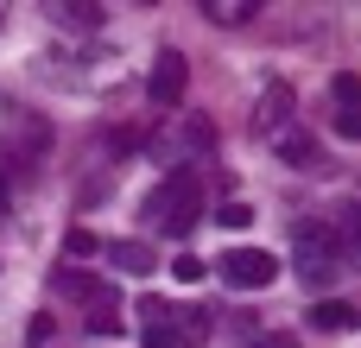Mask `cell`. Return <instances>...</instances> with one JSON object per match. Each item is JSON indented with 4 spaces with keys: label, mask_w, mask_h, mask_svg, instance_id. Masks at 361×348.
Returning <instances> with one entry per match:
<instances>
[{
    "label": "cell",
    "mask_w": 361,
    "mask_h": 348,
    "mask_svg": "<svg viewBox=\"0 0 361 348\" xmlns=\"http://www.w3.org/2000/svg\"><path fill=\"white\" fill-rule=\"evenodd\" d=\"M51 292H63V298H102V285L89 273H51Z\"/></svg>",
    "instance_id": "cell-13"
},
{
    "label": "cell",
    "mask_w": 361,
    "mask_h": 348,
    "mask_svg": "<svg viewBox=\"0 0 361 348\" xmlns=\"http://www.w3.org/2000/svg\"><path fill=\"white\" fill-rule=\"evenodd\" d=\"M121 323H127V317H121L114 292H102V298H95V311H89V336H108V342H114V336H121Z\"/></svg>",
    "instance_id": "cell-11"
},
{
    "label": "cell",
    "mask_w": 361,
    "mask_h": 348,
    "mask_svg": "<svg viewBox=\"0 0 361 348\" xmlns=\"http://www.w3.org/2000/svg\"><path fill=\"white\" fill-rule=\"evenodd\" d=\"M273 152H279L292 171H317V165H324V146H317V133H298V127H286V133L273 139Z\"/></svg>",
    "instance_id": "cell-6"
},
{
    "label": "cell",
    "mask_w": 361,
    "mask_h": 348,
    "mask_svg": "<svg viewBox=\"0 0 361 348\" xmlns=\"http://www.w3.org/2000/svg\"><path fill=\"white\" fill-rule=\"evenodd\" d=\"M171 273H178L184 285H197V279H203V260H197V254H178V260H171Z\"/></svg>",
    "instance_id": "cell-17"
},
{
    "label": "cell",
    "mask_w": 361,
    "mask_h": 348,
    "mask_svg": "<svg viewBox=\"0 0 361 348\" xmlns=\"http://www.w3.org/2000/svg\"><path fill=\"white\" fill-rule=\"evenodd\" d=\"M51 330H57V323H51V317H44V311H38V317H32V323H25V342H51Z\"/></svg>",
    "instance_id": "cell-19"
},
{
    "label": "cell",
    "mask_w": 361,
    "mask_h": 348,
    "mask_svg": "<svg viewBox=\"0 0 361 348\" xmlns=\"http://www.w3.org/2000/svg\"><path fill=\"white\" fill-rule=\"evenodd\" d=\"M209 330H216L209 311H197V304H171V336H178V342H203Z\"/></svg>",
    "instance_id": "cell-10"
},
{
    "label": "cell",
    "mask_w": 361,
    "mask_h": 348,
    "mask_svg": "<svg viewBox=\"0 0 361 348\" xmlns=\"http://www.w3.org/2000/svg\"><path fill=\"white\" fill-rule=\"evenodd\" d=\"M51 19H57V25H70V32H95L108 13H102L95 0H57V6H51Z\"/></svg>",
    "instance_id": "cell-9"
},
{
    "label": "cell",
    "mask_w": 361,
    "mask_h": 348,
    "mask_svg": "<svg viewBox=\"0 0 361 348\" xmlns=\"http://www.w3.org/2000/svg\"><path fill=\"white\" fill-rule=\"evenodd\" d=\"M216 273H222L228 292H267L279 279V254H267V247H228V254H216Z\"/></svg>",
    "instance_id": "cell-3"
},
{
    "label": "cell",
    "mask_w": 361,
    "mask_h": 348,
    "mask_svg": "<svg viewBox=\"0 0 361 348\" xmlns=\"http://www.w3.org/2000/svg\"><path fill=\"white\" fill-rule=\"evenodd\" d=\"M305 323H311V330H330V336H349L361 317H355V304H343V298H317V304L305 311Z\"/></svg>",
    "instance_id": "cell-8"
},
{
    "label": "cell",
    "mask_w": 361,
    "mask_h": 348,
    "mask_svg": "<svg viewBox=\"0 0 361 348\" xmlns=\"http://www.w3.org/2000/svg\"><path fill=\"white\" fill-rule=\"evenodd\" d=\"M0 32H6V13H0Z\"/></svg>",
    "instance_id": "cell-20"
},
{
    "label": "cell",
    "mask_w": 361,
    "mask_h": 348,
    "mask_svg": "<svg viewBox=\"0 0 361 348\" xmlns=\"http://www.w3.org/2000/svg\"><path fill=\"white\" fill-rule=\"evenodd\" d=\"M140 342H146V348H178V336H171V323H146Z\"/></svg>",
    "instance_id": "cell-18"
},
{
    "label": "cell",
    "mask_w": 361,
    "mask_h": 348,
    "mask_svg": "<svg viewBox=\"0 0 361 348\" xmlns=\"http://www.w3.org/2000/svg\"><path fill=\"white\" fill-rule=\"evenodd\" d=\"M349 235H336L330 222H298V235H292V266H298V279H305V292H330L343 273H349Z\"/></svg>",
    "instance_id": "cell-1"
},
{
    "label": "cell",
    "mask_w": 361,
    "mask_h": 348,
    "mask_svg": "<svg viewBox=\"0 0 361 348\" xmlns=\"http://www.w3.org/2000/svg\"><path fill=\"white\" fill-rule=\"evenodd\" d=\"M140 216H146L159 235H190L197 216H203V178H197L190 165H178L165 184H152V197H146Z\"/></svg>",
    "instance_id": "cell-2"
},
{
    "label": "cell",
    "mask_w": 361,
    "mask_h": 348,
    "mask_svg": "<svg viewBox=\"0 0 361 348\" xmlns=\"http://www.w3.org/2000/svg\"><path fill=\"white\" fill-rule=\"evenodd\" d=\"M102 260H108L114 273H127V279H146V273L159 266L146 241H102Z\"/></svg>",
    "instance_id": "cell-7"
},
{
    "label": "cell",
    "mask_w": 361,
    "mask_h": 348,
    "mask_svg": "<svg viewBox=\"0 0 361 348\" xmlns=\"http://www.w3.org/2000/svg\"><path fill=\"white\" fill-rule=\"evenodd\" d=\"M203 13H209L216 25H247V19H254V0H209Z\"/></svg>",
    "instance_id": "cell-12"
},
{
    "label": "cell",
    "mask_w": 361,
    "mask_h": 348,
    "mask_svg": "<svg viewBox=\"0 0 361 348\" xmlns=\"http://www.w3.org/2000/svg\"><path fill=\"white\" fill-rule=\"evenodd\" d=\"M63 254H76V260H89V254H102V241H95L89 228H70V235H63Z\"/></svg>",
    "instance_id": "cell-16"
},
{
    "label": "cell",
    "mask_w": 361,
    "mask_h": 348,
    "mask_svg": "<svg viewBox=\"0 0 361 348\" xmlns=\"http://www.w3.org/2000/svg\"><path fill=\"white\" fill-rule=\"evenodd\" d=\"M292 82H267V95H260V114H254V127L267 133V139H279L286 127H292Z\"/></svg>",
    "instance_id": "cell-5"
},
{
    "label": "cell",
    "mask_w": 361,
    "mask_h": 348,
    "mask_svg": "<svg viewBox=\"0 0 361 348\" xmlns=\"http://www.w3.org/2000/svg\"><path fill=\"white\" fill-rule=\"evenodd\" d=\"M184 82H190L184 51H159V63H152V76H146L152 101H159V108H178V101H184Z\"/></svg>",
    "instance_id": "cell-4"
},
{
    "label": "cell",
    "mask_w": 361,
    "mask_h": 348,
    "mask_svg": "<svg viewBox=\"0 0 361 348\" xmlns=\"http://www.w3.org/2000/svg\"><path fill=\"white\" fill-rule=\"evenodd\" d=\"M330 95H336V114H355V101H361V76H349V70H343V76L330 82Z\"/></svg>",
    "instance_id": "cell-14"
},
{
    "label": "cell",
    "mask_w": 361,
    "mask_h": 348,
    "mask_svg": "<svg viewBox=\"0 0 361 348\" xmlns=\"http://www.w3.org/2000/svg\"><path fill=\"white\" fill-rule=\"evenodd\" d=\"M216 222H222V228H247V222H254V203H241V197H235V203H222V209H216Z\"/></svg>",
    "instance_id": "cell-15"
}]
</instances>
